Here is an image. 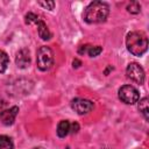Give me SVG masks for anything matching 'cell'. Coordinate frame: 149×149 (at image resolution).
<instances>
[{
  "mask_svg": "<svg viewBox=\"0 0 149 149\" xmlns=\"http://www.w3.org/2000/svg\"><path fill=\"white\" fill-rule=\"evenodd\" d=\"M33 149H43V148H41V147H35V148H33Z\"/></svg>",
  "mask_w": 149,
  "mask_h": 149,
  "instance_id": "cell-22",
  "label": "cell"
},
{
  "mask_svg": "<svg viewBox=\"0 0 149 149\" xmlns=\"http://www.w3.org/2000/svg\"><path fill=\"white\" fill-rule=\"evenodd\" d=\"M36 64L41 71H48L51 69L54 65V52L49 47L42 45L38 48L36 52Z\"/></svg>",
  "mask_w": 149,
  "mask_h": 149,
  "instance_id": "cell-3",
  "label": "cell"
},
{
  "mask_svg": "<svg viewBox=\"0 0 149 149\" xmlns=\"http://www.w3.org/2000/svg\"><path fill=\"white\" fill-rule=\"evenodd\" d=\"M102 51V48L100 45H95V47H88L87 49V54L90 57H97L98 55H100Z\"/></svg>",
  "mask_w": 149,
  "mask_h": 149,
  "instance_id": "cell-16",
  "label": "cell"
},
{
  "mask_svg": "<svg viewBox=\"0 0 149 149\" xmlns=\"http://www.w3.org/2000/svg\"><path fill=\"white\" fill-rule=\"evenodd\" d=\"M17 113H19V107H17V106H13V107H10V108L3 109V111L0 113V121H1L5 126H10V125L14 123Z\"/></svg>",
  "mask_w": 149,
  "mask_h": 149,
  "instance_id": "cell-8",
  "label": "cell"
},
{
  "mask_svg": "<svg viewBox=\"0 0 149 149\" xmlns=\"http://www.w3.org/2000/svg\"><path fill=\"white\" fill-rule=\"evenodd\" d=\"M57 135L58 137H65L70 133V122L68 120H62L57 125Z\"/></svg>",
  "mask_w": 149,
  "mask_h": 149,
  "instance_id": "cell-11",
  "label": "cell"
},
{
  "mask_svg": "<svg viewBox=\"0 0 149 149\" xmlns=\"http://www.w3.org/2000/svg\"><path fill=\"white\" fill-rule=\"evenodd\" d=\"M126 74L130 80H133L140 85L144 83V78H146L144 70L139 63H135V62L129 63L126 69Z\"/></svg>",
  "mask_w": 149,
  "mask_h": 149,
  "instance_id": "cell-5",
  "label": "cell"
},
{
  "mask_svg": "<svg viewBox=\"0 0 149 149\" xmlns=\"http://www.w3.org/2000/svg\"><path fill=\"white\" fill-rule=\"evenodd\" d=\"M15 64L19 69H27L30 65V52L27 48H22L16 52Z\"/></svg>",
  "mask_w": 149,
  "mask_h": 149,
  "instance_id": "cell-7",
  "label": "cell"
},
{
  "mask_svg": "<svg viewBox=\"0 0 149 149\" xmlns=\"http://www.w3.org/2000/svg\"><path fill=\"white\" fill-rule=\"evenodd\" d=\"M88 44H85V45H80V48H79V50H78V54L79 55H84L85 52H87V49H88Z\"/></svg>",
  "mask_w": 149,
  "mask_h": 149,
  "instance_id": "cell-19",
  "label": "cell"
},
{
  "mask_svg": "<svg viewBox=\"0 0 149 149\" xmlns=\"http://www.w3.org/2000/svg\"><path fill=\"white\" fill-rule=\"evenodd\" d=\"M37 3L40 6H42L43 8L49 9V10H52L55 8V1H38Z\"/></svg>",
  "mask_w": 149,
  "mask_h": 149,
  "instance_id": "cell-17",
  "label": "cell"
},
{
  "mask_svg": "<svg viewBox=\"0 0 149 149\" xmlns=\"http://www.w3.org/2000/svg\"><path fill=\"white\" fill-rule=\"evenodd\" d=\"M78 130H79V125H78L77 122L70 123V133H71V134H76Z\"/></svg>",
  "mask_w": 149,
  "mask_h": 149,
  "instance_id": "cell-18",
  "label": "cell"
},
{
  "mask_svg": "<svg viewBox=\"0 0 149 149\" xmlns=\"http://www.w3.org/2000/svg\"><path fill=\"white\" fill-rule=\"evenodd\" d=\"M38 15L34 14V13H27L24 15V22L26 24H31V23H36L38 21Z\"/></svg>",
  "mask_w": 149,
  "mask_h": 149,
  "instance_id": "cell-15",
  "label": "cell"
},
{
  "mask_svg": "<svg viewBox=\"0 0 149 149\" xmlns=\"http://www.w3.org/2000/svg\"><path fill=\"white\" fill-rule=\"evenodd\" d=\"M8 63H9L8 55L3 50H0V73L6 71V69L8 66Z\"/></svg>",
  "mask_w": 149,
  "mask_h": 149,
  "instance_id": "cell-13",
  "label": "cell"
},
{
  "mask_svg": "<svg viewBox=\"0 0 149 149\" xmlns=\"http://www.w3.org/2000/svg\"><path fill=\"white\" fill-rule=\"evenodd\" d=\"M127 10L130 14H139L141 12V5L137 1H133L127 6Z\"/></svg>",
  "mask_w": 149,
  "mask_h": 149,
  "instance_id": "cell-14",
  "label": "cell"
},
{
  "mask_svg": "<svg viewBox=\"0 0 149 149\" xmlns=\"http://www.w3.org/2000/svg\"><path fill=\"white\" fill-rule=\"evenodd\" d=\"M111 70H113V68H112V66H111V65H109V66H108V68H107V69H106V70H105V74H106V76H107V74H108V72H109V71H111Z\"/></svg>",
  "mask_w": 149,
  "mask_h": 149,
  "instance_id": "cell-21",
  "label": "cell"
},
{
  "mask_svg": "<svg viewBox=\"0 0 149 149\" xmlns=\"http://www.w3.org/2000/svg\"><path fill=\"white\" fill-rule=\"evenodd\" d=\"M109 14V6L102 1H93L86 6L83 19L87 23H101L106 21Z\"/></svg>",
  "mask_w": 149,
  "mask_h": 149,
  "instance_id": "cell-1",
  "label": "cell"
},
{
  "mask_svg": "<svg viewBox=\"0 0 149 149\" xmlns=\"http://www.w3.org/2000/svg\"><path fill=\"white\" fill-rule=\"evenodd\" d=\"M118 94H119V99L122 102L127 104V105H134L140 99L139 91L134 86H132V85H123V86H121L119 88Z\"/></svg>",
  "mask_w": 149,
  "mask_h": 149,
  "instance_id": "cell-4",
  "label": "cell"
},
{
  "mask_svg": "<svg viewBox=\"0 0 149 149\" xmlns=\"http://www.w3.org/2000/svg\"><path fill=\"white\" fill-rule=\"evenodd\" d=\"M71 108L78 113L79 115H84L90 113L93 108H94V104L88 100V99H84V98H74L71 101Z\"/></svg>",
  "mask_w": 149,
  "mask_h": 149,
  "instance_id": "cell-6",
  "label": "cell"
},
{
  "mask_svg": "<svg viewBox=\"0 0 149 149\" xmlns=\"http://www.w3.org/2000/svg\"><path fill=\"white\" fill-rule=\"evenodd\" d=\"M80 65H81V62H80L78 58H74V59L72 61V66H73V68L77 69V68H79Z\"/></svg>",
  "mask_w": 149,
  "mask_h": 149,
  "instance_id": "cell-20",
  "label": "cell"
},
{
  "mask_svg": "<svg viewBox=\"0 0 149 149\" xmlns=\"http://www.w3.org/2000/svg\"><path fill=\"white\" fill-rule=\"evenodd\" d=\"M126 45L132 55L140 57L148 49V38L142 31H130L126 37Z\"/></svg>",
  "mask_w": 149,
  "mask_h": 149,
  "instance_id": "cell-2",
  "label": "cell"
},
{
  "mask_svg": "<svg viewBox=\"0 0 149 149\" xmlns=\"http://www.w3.org/2000/svg\"><path fill=\"white\" fill-rule=\"evenodd\" d=\"M0 149H14L13 141L7 135H0Z\"/></svg>",
  "mask_w": 149,
  "mask_h": 149,
  "instance_id": "cell-12",
  "label": "cell"
},
{
  "mask_svg": "<svg viewBox=\"0 0 149 149\" xmlns=\"http://www.w3.org/2000/svg\"><path fill=\"white\" fill-rule=\"evenodd\" d=\"M36 26H37V33H38V36L43 40V41H47V40H50L51 38V33L47 26V23L38 19V21L36 22Z\"/></svg>",
  "mask_w": 149,
  "mask_h": 149,
  "instance_id": "cell-9",
  "label": "cell"
},
{
  "mask_svg": "<svg viewBox=\"0 0 149 149\" xmlns=\"http://www.w3.org/2000/svg\"><path fill=\"white\" fill-rule=\"evenodd\" d=\"M137 108L139 111L142 113V115L144 116V119L148 121L149 120V100L148 98H142V99H139L137 101Z\"/></svg>",
  "mask_w": 149,
  "mask_h": 149,
  "instance_id": "cell-10",
  "label": "cell"
}]
</instances>
